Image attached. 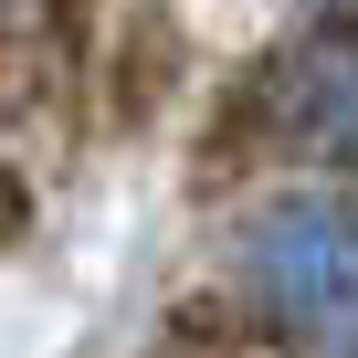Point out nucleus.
Here are the masks:
<instances>
[{"label": "nucleus", "mask_w": 358, "mask_h": 358, "mask_svg": "<svg viewBox=\"0 0 358 358\" xmlns=\"http://www.w3.org/2000/svg\"><path fill=\"white\" fill-rule=\"evenodd\" d=\"M253 285H264V306H274L295 337H327V348L358 358V232H348L327 201L264 211V232H253Z\"/></svg>", "instance_id": "f257e3e1"}]
</instances>
